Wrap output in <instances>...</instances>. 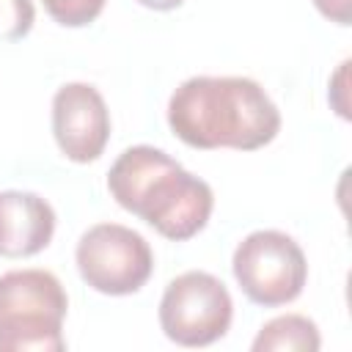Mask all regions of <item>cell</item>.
<instances>
[{
  "mask_svg": "<svg viewBox=\"0 0 352 352\" xmlns=\"http://www.w3.org/2000/svg\"><path fill=\"white\" fill-rule=\"evenodd\" d=\"M107 190L121 209L148 223L170 242H187L206 228L214 192L179 160L154 146L124 148L107 170Z\"/></svg>",
  "mask_w": 352,
  "mask_h": 352,
  "instance_id": "7a4b0ae2",
  "label": "cell"
},
{
  "mask_svg": "<svg viewBox=\"0 0 352 352\" xmlns=\"http://www.w3.org/2000/svg\"><path fill=\"white\" fill-rule=\"evenodd\" d=\"M80 278L99 294L126 297L140 292L154 272V253L143 234L121 223L91 226L74 248Z\"/></svg>",
  "mask_w": 352,
  "mask_h": 352,
  "instance_id": "5b68a950",
  "label": "cell"
},
{
  "mask_svg": "<svg viewBox=\"0 0 352 352\" xmlns=\"http://www.w3.org/2000/svg\"><path fill=\"white\" fill-rule=\"evenodd\" d=\"M346 85H349V60H341V66L336 69V74L330 77V91H327V99L333 104V110L349 121L352 113H349V99H346Z\"/></svg>",
  "mask_w": 352,
  "mask_h": 352,
  "instance_id": "7c38bea8",
  "label": "cell"
},
{
  "mask_svg": "<svg viewBox=\"0 0 352 352\" xmlns=\"http://www.w3.org/2000/svg\"><path fill=\"white\" fill-rule=\"evenodd\" d=\"M319 346V327L302 314H280L264 322L250 344L253 352H316Z\"/></svg>",
  "mask_w": 352,
  "mask_h": 352,
  "instance_id": "9c48e42d",
  "label": "cell"
},
{
  "mask_svg": "<svg viewBox=\"0 0 352 352\" xmlns=\"http://www.w3.org/2000/svg\"><path fill=\"white\" fill-rule=\"evenodd\" d=\"M231 272L250 302L280 308L302 294L308 261L294 236L278 228H258L234 248Z\"/></svg>",
  "mask_w": 352,
  "mask_h": 352,
  "instance_id": "277c9868",
  "label": "cell"
},
{
  "mask_svg": "<svg viewBox=\"0 0 352 352\" xmlns=\"http://www.w3.org/2000/svg\"><path fill=\"white\" fill-rule=\"evenodd\" d=\"M44 11L63 28H85L102 11L107 0H41Z\"/></svg>",
  "mask_w": 352,
  "mask_h": 352,
  "instance_id": "30bf717a",
  "label": "cell"
},
{
  "mask_svg": "<svg viewBox=\"0 0 352 352\" xmlns=\"http://www.w3.org/2000/svg\"><path fill=\"white\" fill-rule=\"evenodd\" d=\"M69 297L50 270L0 275V352H63Z\"/></svg>",
  "mask_w": 352,
  "mask_h": 352,
  "instance_id": "3957f363",
  "label": "cell"
},
{
  "mask_svg": "<svg viewBox=\"0 0 352 352\" xmlns=\"http://www.w3.org/2000/svg\"><path fill=\"white\" fill-rule=\"evenodd\" d=\"M168 126L190 148L256 151L280 132V110L250 77L195 74L168 99Z\"/></svg>",
  "mask_w": 352,
  "mask_h": 352,
  "instance_id": "6da1fadb",
  "label": "cell"
},
{
  "mask_svg": "<svg viewBox=\"0 0 352 352\" xmlns=\"http://www.w3.org/2000/svg\"><path fill=\"white\" fill-rule=\"evenodd\" d=\"M135 3H140V6H146V8H151V11H173V8H179L184 0H135Z\"/></svg>",
  "mask_w": 352,
  "mask_h": 352,
  "instance_id": "5bb4252c",
  "label": "cell"
},
{
  "mask_svg": "<svg viewBox=\"0 0 352 352\" xmlns=\"http://www.w3.org/2000/svg\"><path fill=\"white\" fill-rule=\"evenodd\" d=\"M314 6L324 19L336 22L341 28L352 25V0H314Z\"/></svg>",
  "mask_w": 352,
  "mask_h": 352,
  "instance_id": "4fadbf2b",
  "label": "cell"
},
{
  "mask_svg": "<svg viewBox=\"0 0 352 352\" xmlns=\"http://www.w3.org/2000/svg\"><path fill=\"white\" fill-rule=\"evenodd\" d=\"M234 319V300L220 278L204 270L176 275L160 300V327L179 346H209L220 341Z\"/></svg>",
  "mask_w": 352,
  "mask_h": 352,
  "instance_id": "8992f818",
  "label": "cell"
},
{
  "mask_svg": "<svg viewBox=\"0 0 352 352\" xmlns=\"http://www.w3.org/2000/svg\"><path fill=\"white\" fill-rule=\"evenodd\" d=\"M52 135L60 154L77 165L104 154L110 140V110L91 82H66L52 96Z\"/></svg>",
  "mask_w": 352,
  "mask_h": 352,
  "instance_id": "52a82bcc",
  "label": "cell"
},
{
  "mask_svg": "<svg viewBox=\"0 0 352 352\" xmlns=\"http://www.w3.org/2000/svg\"><path fill=\"white\" fill-rule=\"evenodd\" d=\"M36 22L33 0H0V38L16 41L30 33Z\"/></svg>",
  "mask_w": 352,
  "mask_h": 352,
  "instance_id": "8fae6325",
  "label": "cell"
},
{
  "mask_svg": "<svg viewBox=\"0 0 352 352\" xmlns=\"http://www.w3.org/2000/svg\"><path fill=\"white\" fill-rule=\"evenodd\" d=\"M55 209L47 198L28 190L0 192V256L28 258L41 253L55 234Z\"/></svg>",
  "mask_w": 352,
  "mask_h": 352,
  "instance_id": "ba28073f",
  "label": "cell"
}]
</instances>
